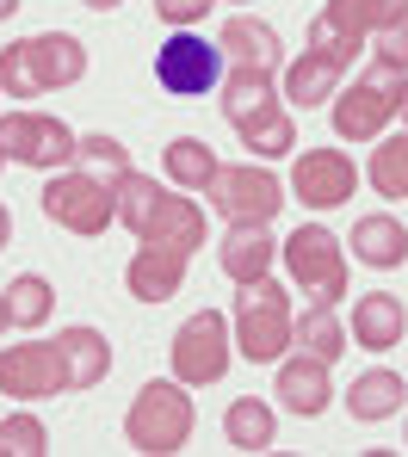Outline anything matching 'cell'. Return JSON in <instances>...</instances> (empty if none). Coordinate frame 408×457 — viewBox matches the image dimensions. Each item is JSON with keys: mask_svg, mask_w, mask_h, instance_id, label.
<instances>
[{"mask_svg": "<svg viewBox=\"0 0 408 457\" xmlns=\"http://www.w3.org/2000/svg\"><path fill=\"white\" fill-rule=\"evenodd\" d=\"M12 12H19V0H0V19H12Z\"/></svg>", "mask_w": 408, "mask_h": 457, "instance_id": "cell-37", "label": "cell"}, {"mask_svg": "<svg viewBox=\"0 0 408 457\" xmlns=\"http://www.w3.org/2000/svg\"><path fill=\"white\" fill-rule=\"evenodd\" d=\"M137 241H155V247H173V253L192 260V253L204 247V211H198L192 198L155 186V204H149V217H143V228H137Z\"/></svg>", "mask_w": 408, "mask_h": 457, "instance_id": "cell-15", "label": "cell"}, {"mask_svg": "<svg viewBox=\"0 0 408 457\" xmlns=\"http://www.w3.org/2000/svg\"><path fill=\"white\" fill-rule=\"evenodd\" d=\"M167 359H173V378L186 383V389L223 383L229 359H236V328H229V315H223V309L186 315L179 334H173V346H167Z\"/></svg>", "mask_w": 408, "mask_h": 457, "instance_id": "cell-7", "label": "cell"}, {"mask_svg": "<svg viewBox=\"0 0 408 457\" xmlns=\"http://www.w3.org/2000/svg\"><path fill=\"white\" fill-rule=\"evenodd\" d=\"M6 328H12V321H6V291H0V334H6Z\"/></svg>", "mask_w": 408, "mask_h": 457, "instance_id": "cell-38", "label": "cell"}, {"mask_svg": "<svg viewBox=\"0 0 408 457\" xmlns=\"http://www.w3.org/2000/svg\"><path fill=\"white\" fill-rule=\"evenodd\" d=\"M37 198H44V217H50L56 228H69V235H105V228L118 223V198H112V186H99V179L81 173V167L50 173Z\"/></svg>", "mask_w": 408, "mask_h": 457, "instance_id": "cell-9", "label": "cell"}, {"mask_svg": "<svg viewBox=\"0 0 408 457\" xmlns=\"http://www.w3.org/2000/svg\"><path fill=\"white\" fill-rule=\"evenodd\" d=\"M112 198H118V223L137 235V228H143V217H149V204H155V179L130 167V173H124V179L112 186Z\"/></svg>", "mask_w": 408, "mask_h": 457, "instance_id": "cell-31", "label": "cell"}, {"mask_svg": "<svg viewBox=\"0 0 408 457\" xmlns=\"http://www.w3.org/2000/svg\"><path fill=\"white\" fill-rule=\"evenodd\" d=\"M403 93H408V75H403V69L371 62V69L353 80V87H340V93L328 99L334 137H346V143H378V137L390 130V118L403 112Z\"/></svg>", "mask_w": 408, "mask_h": 457, "instance_id": "cell-5", "label": "cell"}, {"mask_svg": "<svg viewBox=\"0 0 408 457\" xmlns=\"http://www.w3.org/2000/svg\"><path fill=\"white\" fill-rule=\"evenodd\" d=\"M279 253H285V272H291V285L310 297V303H340L346 297V241L322 223H304L291 241H279Z\"/></svg>", "mask_w": 408, "mask_h": 457, "instance_id": "cell-6", "label": "cell"}, {"mask_svg": "<svg viewBox=\"0 0 408 457\" xmlns=\"http://www.w3.org/2000/svg\"><path fill=\"white\" fill-rule=\"evenodd\" d=\"M44 452H50V433H44L37 414H12V420H0V457H44Z\"/></svg>", "mask_w": 408, "mask_h": 457, "instance_id": "cell-32", "label": "cell"}, {"mask_svg": "<svg viewBox=\"0 0 408 457\" xmlns=\"http://www.w3.org/2000/svg\"><path fill=\"white\" fill-rule=\"evenodd\" d=\"M81 6H93V12H112V6H124V0H81Z\"/></svg>", "mask_w": 408, "mask_h": 457, "instance_id": "cell-36", "label": "cell"}, {"mask_svg": "<svg viewBox=\"0 0 408 457\" xmlns=\"http://www.w3.org/2000/svg\"><path fill=\"white\" fill-rule=\"evenodd\" d=\"M403 395H408L403 371H365V378H353V389H346V414L365 420V427H378V420L403 414Z\"/></svg>", "mask_w": 408, "mask_h": 457, "instance_id": "cell-25", "label": "cell"}, {"mask_svg": "<svg viewBox=\"0 0 408 457\" xmlns=\"http://www.w3.org/2000/svg\"><path fill=\"white\" fill-rule=\"evenodd\" d=\"M340 87H346V62L328 56V50H316V44H310L297 62H285V80H279V93H285L291 112H316V105H328Z\"/></svg>", "mask_w": 408, "mask_h": 457, "instance_id": "cell-17", "label": "cell"}, {"mask_svg": "<svg viewBox=\"0 0 408 457\" xmlns=\"http://www.w3.org/2000/svg\"><path fill=\"white\" fill-rule=\"evenodd\" d=\"M371 62H390V69H403V75H408V12L396 19V25L371 31Z\"/></svg>", "mask_w": 408, "mask_h": 457, "instance_id": "cell-33", "label": "cell"}, {"mask_svg": "<svg viewBox=\"0 0 408 457\" xmlns=\"http://www.w3.org/2000/svg\"><path fill=\"white\" fill-rule=\"evenodd\" d=\"M0 99H6V87H0Z\"/></svg>", "mask_w": 408, "mask_h": 457, "instance_id": "cell-41", "label": "cell"}, {"mask_svg": "<svg viewBox=\"0 0 408 457\" xmlns=\"http://www.w3.org/2000/svg\"><path fill=\"white\" fill-rule=\"evenodd\" d=\"M223 75H229L223 44H204L198 31H173L155 50V87L167 99H204V93L223 87Z\"/></svg>", "mask_w": 408, "mask_h": 457, "instance_id": "cell-8", "label": "cell"}, {"mask_svg": "<svg viewBox=\"0 0 408 457\" xmlns=\"http://www.w3.org/2000/svg\"><path fill=\"white\" fill-rule=\"evenodd\" d=\"M403 328H408V309L396 291H365L359 303H353V346H365V353H390V346H403Z\"/></svg>", "mask_w": 408, "mask_h": 457, "instance_id": "cell-20", "label": "cell"}, {"mask_svg": "<svg viewBox=\"0 0 408 457\" xmlns=\"http://www.w3.org/2000/svg\"><path fill=\"white\" fill-rule=\"evenodd\" d=\"M0 389L19 395V402H50V395H62V389H69V371H62L56 340L0 346Z\"/></svg>", "mask_w": 408, "mask_h": 457, "instance_id": "cell-14", "label": "cell"}, {"mask_svg": "<svg viewBox=\"0 0 408 457\" xmlns=\"http://www.w3.org/2000/svg\"><path fill=\"white\" fill-rule=\"evenodd\" d=\"M192 420H198V408H192L186 383L149 378L137 389V402L124 408V439H130V452H143V457H173L192 439Z\"/></svg>", "mask_w": 408, "mask_h": 457, "instance_id": "cell-4", "label": "cell"}, {"mask_svg": "<svg viewBox=\"0 0 408 457\" xmlns=\"http://www.w3.org/2000/svg\"><path fill=\"white\" fill-rule=\"evenodd\" d=\"M223 118L236 124L242 149L254 161H279V154L297 149V124H291V105L279 93V80L260 75V69H229L223 75Z\"/></svg>", "mask_w": 408, "mask_h": 457, "instance_id": "cell-1", "label": "cell"}, {"mask_svg": "<svg viewBox=\"0 0 408 457\" xmlns=\"http://www.w3.org/2000/svg\"><path fill=\"white\" fill-rule=\"evenodd\" d=\"M403 12H408V0H328L316 12V25H310V44L353 69V56L371 44V31L396 25Z\"/></svg>", "mask_w": 408, "mask_h": 457, "instance_id": "cell-10", "label": "cell"}, {"mask_svg": "<svg viewBox=\"0 0 408 457\" xmlns=\"http://www.w3.org/2000/svg\"><path fill=\"white\" fill-rule=\"evenodd\" d=\"M75 143L81 137L62 118H50V112H6L0 118V149H6V161H19V167L62 173V167H75Z\"/></svg>", "mask_w": 408, "mask_h": 457, "instance_id": "cell-11", "label": "cell"}, {"mask_svg": "<svg viewBox=\"0 0 408 457\" xmlns=\"http://www.w3.org/2000/svg\"><path fill=\"white\" fill-rule=\"evenodd\" d=\"M6 241H12V211L0 204V247H6Z\"/></svg>", "mask_w": 408, "mask_h": 457, "instance_id": "cell-35", "label": "cell"}, {"mask_svg": "<svg viewBox=\"0 0 408 457\" xmlns=\"http://www.w3.org/2000/svg\"><path fill=\"white\" fill-rule=\"evenodd\" d=\"M211 204H217V217L223 223H272L279 211H285V179L272 173V167H223L217 179H211V192H204Z\"/></svg>", "mask_w": 408, "mask_h": 457, "instance_id": "cell-12", "label": "cell"}, {"mask_svg": "<svg viewBox=\"0 0 408 457\" xmlns=\"http://www.w3.org/2000/svg\"><path fill=\"white\" fill-rule=\"evenodd\" d=\"M272 253H279L272 223H229L223 247H217V266H223L236 285H254V278H266V272H272Z\"/></svg>", "mask_w": 408, "mask_h": 457, "instance_id": "cell-21", "label": "cell"}, {"mask_svg": "<svg viewBox=\"0 0 408 457\" xmlns=\"http://www.w3.org/2000/svg\"><path fill=\"white\" fill-rule=\"evenodd\" d=\"M75 167H81V173H93L99 186H118V179L130 173V149H124L118 137L93 130V137H81V143H75Z\"/></svg>", "mask_w": 408, "mask_h": 457, "instance_id": "cell-30", "label": "cell"}, {"mask_svg": "<svg viewBox=\"0 0 408 457\" xmlns=\"http://www.w3.org/2000/svg\"><path fill=\"white\" fill-rule=\"evenodd\" d=\"M217 0H155V12H162V25L173 31H192V25H204V12H211Z\"/></svg>", "mask_w": 408, "mask_h": 457, "instance_id": "cell-34", "label": "cell"}, {"mask_svg": "<svg viewBox=\"0 0 408 457\" xmlns=\"http://www.w3.org/2000/svg\"><path fill=\"white\" fill-rule=\"evenodd\" d=\"M50 309H56V291H50V278H37V272H19V278L6 285V321H12V328H44V321H50Z\"/></svg>", "mask_w": 408, "mask_h": 457, "instance_id": "cell-28", "label": "cell"}, {"mask_svg": "<svg viewBox=\"0 0 408 457\" xmlns=\"http://www.w3.org/2000/svg\"><path fill=\"white\" fill-rule=\"evenodd\" d=\"M179 285H186V253L155 247V241H137V253L124 266V291L137 303H167V297H179Z\"/></svg>", "mask_w": 408, "mask_h": 457, "instance_id": "cell-18", "label": "cell"}, {"mask_svg": "<svg viewBox=\"0 0 408 457\" xmlns=\"http://www.w3.org/2000/svg\"><path fill=\"white\" fill-rule=\"evenodd\" d=\"M365 179L378 186V198H408V124L396 130V137H378Z\"/></svg>", "mask_w": 408, "mask_h": 457, "instance_id": "cell-27", "label": "cell"}, {"mask_svg": "<svg viewBox=\"0 0 408 457\" xmlns=\"http://www.w3.org/2000/svg\"><path fill=\"white\" fill-rule=\"evenodd\" d=\"M285 192L304 198L310 211H340L359 192V167H353V154H340V149H304L297 167H291V179H285Z\"/></svg>", "mask_w": 408, "mask_h": 457, "instance_id": "cell-13", "label": "cell"}, {"mask_svg": "<svg viewBox=\"0 0 408 457\" xmlns=\"http://www.w3.org/2000/svg\"><path fill=\"white\" fill-rule=\"evenodd\" d=\"M56 353H62L69 389H93V383L112 378V346H105L99 328H62L56 334Z\"/></svg>", "mask_w": 408, "mask_h": 457, "instance_id": "cell-23", "label": "cell"}, {"mask_svg": "<svg viewBox=\"0 0 408 457\" xmlns=\"http://www.w3.org/2000/svg\"><path fill=\"white\" fill-rule=\"evenodd\" d=\"M0 167H6V149H0Z\"/></svg>", "mask_w": 408, "mask_h": 457, "instance_id": "cell-40", "label": "cell"}, {"mask_svg": "<svg viewBox=\"0 0 408 457\" xmlns=\"http://www.w3.org/2000/svg\"><path fill=\"white\" fill-rule=\"evenodd\" d=\"M217 173H223V161H217V149H211L204 137H173V143H167V179H173L179 192H211Z\"/></svg>", "mask_w": 408, "mask_h": 457, "instance_id": "cell-26", "label": "cell"}, {"mask_svg": "<svg viewBox=\"0 0 408 457\" xmlns=\"http://www.w3.org/2000/svg\"><path fill=\"white\" fill-rule=\"evenodd\" d=\"M272 395L297 414V420H316L328 402H334V383H328V359H316V353H285L279 359V383H272Z\"/></svg>", "mask_w": 408, "mask_h": 457, "instance_id": "cell-16", "label": "cell"}, {"mask_svg": "<svg viewBox=\"0 0 408 457\" xmlns=\"http://www.w3.org/2000/svg\"><path fill=\"white\" fill-rule=\"evenodd\" d=\"M223 56L236 62V69H260V75H285V44H279V31L266 25V19H247L236 12L229 25H223Z\"/></svg>", "mask_w": 408, "mask_h": 457, "instance_id": "cell-19", "label": "cell"}, {"mask_svg": "<svg viewBox=\"0 0 408 457\" xmlns=\"http://www.w3.org/2000/svg\"><path fill=\"white\" fill-rule=\"evenodd\" d=\"M297 346L334 365V359L346 353V321H340V315H334L328 303H310L304 315H297Z\"/></svg>", "mask_w": 408, "mask_h": 457, "instance_id": "cell-29", "label": "cell"}, {"mask_svg": "<svg viewBox=\"0 0 408 457\" xmlns=\"http://www.w3.org/2000/svg\"><path fill=\"white\" fill-rule=\"evenodd\" d=\"M81 75H87V50H81V37H69V31H31V37H12L0 50L6 99H44L56 87H75Z\"/></svg>", "mask_w": 408, "mask_h": 457, "instance_id": "cell-2", "label": "cell"}, {"mask_svg": "<svg viewBox=\"0 0 408 457\" xmlns=\"http://www.w3.org/2000/svg\"><path fill=\"white\" fill-rule=\"evenodd\" d=\"M396 118H403V124H408V93H403V112H396Z\"/></svg>", "mask_w": 408, "mask_h": 457, "instance_id": "cell-39", "label": "cell"}, {"mask_svg": "<svg viewBox=\"0 0 408 457\" xmlns=\"http://www.w3.org/2000/svg\"><path fill=\"white\" fill-rule=\"evenodd\" d=\"M353 260L359 266H371V272H396V266H408V228H403V217H359L353 223Z\"/></svg>", "mask_w": 408, "mask_h": 457, "instance_id": "cell-22", "label": "cell"}, {"mask_svg": "<svg viewBox=\"0 0 408 457\" xmlns=\"http://www.w3.org/2000/svg\"><path fill=\"white\" fill-rule=\"evenodd\" d=\"M229 328H236V353H242L247 365H279V359L297 346V309H291V291H285L272 272L254 278V285H242Z\"/></svg>", "mask_w": 408, "mask_h": 457, "instance_id": "cell-3", "label": "cell"}, {"mask_svg": "<svg viewBox=\"0 0 408 457\" xmlns=\"http://www.w3.org/2000/svg\"><path fill=\"white\" fill-rule=\"evenodd\" d=\"M223 439L236 445V452H272L279 445V414L260 402V395H236L229 408H223Z\"/></svg>", "mask_w": 408, "mask_h": 457, "instance_id": "cell-24", "label": "cell"}]
</instances>
